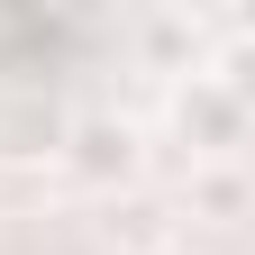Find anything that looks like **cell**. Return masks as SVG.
<instances>
[{"label":"cell","mask_w":255,"mask_h":255,"mask_svg":"<svg viewBox=\"0 0 255 255\" xmlns=\"http://www.w3.org/2000/svg\"><path fill=\"white\" fill-rule=\"evenodd\" d=\"M64 173L91 182V191H119L128 173H137V128L128 119H82L73 137H64Z\"/></svg>","instance_id":"cell-1"},{"label":"cell","mask_w":255,"mask_h":255,"mask_svg":"<svg viewBox=\"0 0 255 255\" xmlns=\"http://www.w3.org/2000/svg\"><path fill=\"white\" fill-rule=\"evenodd\" d=\"M173 119H182V137H201L210 155L237 146V128H246V110L228 101V82H219V73H191V82L173 91Z\"/></svg>","instance_id":"cell-2"},{"label":"cell","mask_w":255,"mask_h":255,"mask_svg":"<svg viewBox=\"0 0 255 255\" xmlns=\"http://www.w3.org/2000/svg\"><path fill=\"white\" fill-rule=\"evenodd\" d=\"M255 201V182L237 173V164H210V173H191V210H201V219H237Z\"/></svg>","instance_id":"cell-3"},{"label":"cell","mask_w":255,"mask_h":255,"mask_svg":"<svg viewBox=\"0 0 255 255\" xmlns=\"http://www.w3.org/2000/svg\"><path fill=\"white\" fill-rule=\"evenodd\" d=\"M110 246H128V255L164 246V210L155 201H110Z\"/></svg>","instance_id":"cell-4"},{"label":"cell","mask_w":255,"mask_h":255,"mask_svg":"<svg viewBox=\"0 0 255 255\" xmlns=\"http://www.w3.org/2000/svg\"><path fill=\"white\" fill-rule=\"evenodd\" d=\"M219 82H228V101L255 119V46H228V64H219Z\"/></svg>","instance_id":"cell-5"}]
</instances>
